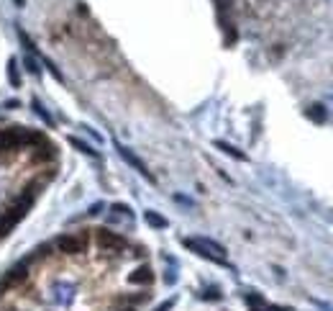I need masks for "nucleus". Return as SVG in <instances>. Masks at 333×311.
Listing matches in <instances>:
<instances>
[{
	"mask_svg": "<svg viewBox=\"0 0 333 311\" xmlns=\"http://www.w3.org/2000/svg\"><path fill=\"white\" fill-rule=\"evenodd\" d=\"M31 203H33V196H31V190H26L23 196L18 198V203H16L13 209H8L3 216H0V237H6L8 231H11V229L26 216V211L31 209Z\"/></svg>",
	"mask_w": 333,
	"mask_h": 311,
	"instance_id": "nucleus-2",
	"label": "nucleus"
},
{
	"mask_svg": "<svg viewBox=\"0 0 333 311\" xmlns=\"http://www.w3.org/2000/svg\"><path fill=\"white\" fill-rule=\"evenodd\" d=\"M57 247H59V252H64V255H79V252H85L88 239L79 237V234H62V237L57 239Z\"/></svg>",
	"mask_w": 333,
	"mask_h": 311,
	"instance_id": "nucleus-5",
	"label": "nucleus"
},
{
	"mask_svg": "<svg viewBox=\"0 0 333 311\" xmlns=\"http://www.w3.org/2000/svg\"><path fill=\"white\" fill-rule=\"evenodd\" d=\"M118 154H120V157H123V160H126V162H129L131 167H136V170H139V172H141V175H144L146 180H151V183H154V178H151V172L146 170V165H144V162H141V160L136 157V154H134V152H131L129 147H123V144H118Z\"/></svg>",
	"mask_w": 333,
	"mask_h": 311,
	"instance_id": "nucleus-6",
	"label": "nucleus"
},
{
	"mask_svg": "<svg viewBox=\"0 0 333 311\" xmlns=\"http://www.w3.org/2000/svg\"><path fill=\"white\" fill-rule=\"evenodd\" d=\"M8 77L13 80V85H16V88L21 85V75H18V67H16V62H13V59H11V64H8Z\"/></svg>",
	"mask_w": 333,
	"mask_h": 311,
	"instance_id": "nucleus-12",
	"label": "nucleus"
},
{
	"mask_svg": "<svg viewBox=\"0 0 333 311\" xmlns=\"http://www.w3.org/2000/svg\"><path fill=\"white\" fill-rule=\"evenodd\" d=\"M129 281H131L134 286H149V283H154V273H151V267L141 265V267H136L134 273L129 275Z\"/></svg>",
	"mask_w": 333,
	"mask_h": 311,
	"instance_id": "nucleus-7",
	"label": "nucleus"
},
{
	"mask_svg": "<svg viewBox=\"0 0 333 311\" xmlns=\"http://www.w3.org/2000/svg\"><path fill=\"white\" fill-rule=\"evenodd\" d=\"M172 306H175V301H172V298H170V301H164V303H161V306H156V308H154V311H170V308H172Z\"/></svg>",
	"mask_w": 333,
	"mask_h": 311,
	"instance_id": "nucleus-13",
	"label": "nucleus"
},
{
	"mask_svg": "<svg viewBox=\"0 0 333 311\" xmlns=\"http://www.w3.org/2000/svg\"><path fill=\"white\" fill-rule=\"evenodd\" d=\"M216 147H218V149H223L226 154H231V157H236V160H246V154H243V152L233 149V147H231V144H226V142H216Z\"/></svg>",
	"mask_w": 333,
	"mask_h": 311,
	"instance_id": "nucleus-10",
	"label": "nucleus"
},
{
	"mask_svg": "<svg viewBox=\"0 0 333 311\" xmlns=\"http://www.w3.org/2000/svg\"><path fill=\"white\" fill-rule=\"evenodd\" d=\"M69 144H72V147H77L79 152H85V154H93V157H98V154H95V149H90L85 142H79V139H74V136H69Z\"/></svg>",
	"mask_w": 333,
	"mask_h": 311,
	"instance_id": "nucleus-11",
	"label": "nucleus"
},
{
	"mask_svg": "<svg viewBox=\"0 0 333 311\" xmlns=\"http://www.w3.org/2000/svg\"><path fill=\"white\" fill-rule=\"evenodd\" d=\"M95 242H98L100 250H108V252H115V250L126 247V239H123L120 234H115V231H110V229H98L95 231Z\"/></svg>",
	"mask_w": 333,
	"mask_h": 311,
	"instance_id": "nucleus-4",
	"label": "nucleus"
},
{
	"mask_svg": "<svg viewBox=\"0 0 333 311\" xmlns=\"http://www.w3.org/2000/svg\"><path fill=\"white\" fill-rule=\"evenodd\" d=\"M305 113H308V119H310L313 124H325V119H328V113H325V108H323L320 103H313Z\"/></svg>",
	"mask_w": 333,
	"mask_h": 311,
	"instance_id": "nucleus-8",
	"label": "nucleus"
},
{
	"mask_svg": "<svg viewBox=\"0 0 333 311\" xmlns=\"http://www.w3.org/2000/svg\"><path fill=\"white\" fill-rule=\"evenodd\" d=\"M144 219H146V224H149V226H156V229H164V226H166V219H164V216H159V214H154V211H146V216H144Z\"/></svg>",
	"mask_w": 333,
	"mask_h": 311,
	"instance_id": "nucleus-9",
	"label": "nucleus"
},
{
	"mask_svg": "<svg viewBox=\"0 0 333 311\" xmlns=\"http://www.w3.org/2000/svg\"><path fill=\"white\" fill-rule=\"evenodd\" d=\"M31 142H44L41 134H31V131H23V129H0V152H13L23 144H31Z\"/></svg>",
	"mask_w": 333,
	"mask_h": 311,
	"instance_id": "nucleus-3",
	"label": "nucleus"
},
{
	"mask_svg": "<svg viewBox=\"0 0 333 311\" xmlns=\"http://www.w3.org/2000/svg\"><path fill=\"white\" fill-rule=\"evenodd\" d=\"M129 311H134V308H129Z\"/></svg>",
	"mask_w": 333,
	"mask_h": 311,
	"instance_id": "nucleus-14",
	"label": "nucleus"
},
{
	"mask_svg": "<svg viewBox=\"0 0 333 311\" xmlns=\"http://www.w3.org/2000/svg\"><path fill=\"white\" fill-rule=\"evenodd\" d=\"M182 245L187 250H192L195 255L205 257V260H211V262H218V265H226V250L213 242V239H205V237H187L182 239Z\"/></svg>",
	"mask_w": 333,
	"mask_h": 311,
	"instance_id": "nucleus-1",
	"label": "nucleus"
}]
</instances>
